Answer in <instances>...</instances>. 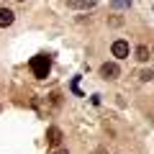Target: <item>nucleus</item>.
<instances>
[{
  "label": "nucleus",
  "instance_id": "nucleus-1",
  "mask_svg": "<svg viewBox=\"0 0 154 154\" xmlns=\"http://www.w3.org/2000/svg\"><path fill=\"white\" fill-rule=\"evenodd\" d=\"M31 72H33V77H38V80H46L49 72H51V59L46 54L31 57Z\"/></svg>",
  "mask_w": 154,
  "mask_h": 154
},
{
  "label": "nucleus",
  "instance_id": "nucleus-2",
  "mask_svg": "<svg viewBox=\"0 0 154 154\" xmlns=\"http://www.w3.org/2000/svg\"><path fill=\"white\" fill-rule=\"evenodd\" d=\"M110 51H113V57H116V59H126V57H128V41H123V38L113 41Z\"/></svg>",
  "mask_w": 154,
  "mask_h": 154
},
{
  "label": "nucleus",
  "instance_id": "nucleus-3",
  "mask_svg": "<svg viewBox=\"0 0 154 154\" xmlns=\"http://www.w3.org/2000/svg\"><path fill=\"white\" fill-rule=\"evenodd\" d=\"M100 75H103L105 80H116V77L121 75V67L116 64V62H105V64L100 67Z\"/></svg>",
  "mask_w": 154,
  "mask_h": 154
},
{
  "label": "nucleus",
  "instance_id": "nucleus-4",
  "mask_svg": "<svg viewBox=\"0 0 154 154\" xmlns=\"http://www.w3.org/2000/svg\"><path fill=\"white\" fill-rule=\"evenodd\" d=\"M62 139H64V136H62V128H57V126H51V128H46V144H49V146H59V144H62Z\"/></svg>",
  "mask_w": 154,
  "mask_h": 154
},
{
  "label": "nucleus",
  "instance_id": "nucleus-5",
  "mask_svg": "<svg viewBox=\"0 0 154 154\" xmlns=\"http://www.w3.org/2000/svg\"><path fill=\"white\" fill-rule=\"evenodd\" d=\"M13 21H16V13H13L11 8H0V28L11 26Z\"/></svg>",
  "mask_w": 154,
  "mask_h": 154
},
{
  "label": "nucleus",
  "instance_id": "nucleus-6",
  "mask_svg": "<svg viewBox=\"0 0 154 154\" xmlns=\"http://www.w3.org/2000/svg\"><path fill=\"white\" fill-rule=\"evenodd\" d=\"M149 57H152V51H149V46H136V59L139 62H149Z\"/></svg>",
  "mask_w": 154,
  "mask_h": 154
},
{
  "label": "nucleus",
  "instance_id": "nucleus-7",
  "mask_svg": "<svg viewBox=\"0 0 154 154\" xmlns=\"http://www.w3.org/2000/svg\"><path fill=\"white\" fill-rule=\"evenodd\" d=\"M110 5L113 8H126V5H131V0H113Z\"/></svg>",
  "mask_w": 154,
  "mask_h": 154
},
{
  "label": "nucleus",
  "instance_id": "nucleus-8",
  "mask_svg": "<svg viewBox=\"0 0 154 154\" xmlns=\"http://www.w3.org/2000/svg\"><path fill=\"white\" fill-rule=\"evenodd\" d=\"M139 77H141L144 82H149V80H152V77H154V72H152V69H144V72H141V75H139Z\"/></svg>",
  "mask_w": 154,
  "mask_h": 154
},
{
  "label": "nucleus",
  "instance_id": "nucleus-9",
  "mask_svg": "<svg viewBox=\"0 0 154 154\" xmlns=\"http://www.w3.org/2000/svg\"><path fill=\"white\" fill-rule=\"evenodd\" d=\"M51 154H69V152H67V149H54Z\"/></svg>",
  "mask_w": 154,
  "mask_h": 154
},
{
  "label": "nucleus",
  "instance_id": "nucleus-10",
  "mask_svg": "<svg viewBox=\"0 0 154 154\" xmlns=\"http://www.w3.org/2000/svg\"><path fill=\"white\" fill-rule=\"evenodd\" d=\"M152 57H154V49H152Z\"/></svg>",
  "mask_w": 154,
  "mask_h": 154
}]
</instances>
